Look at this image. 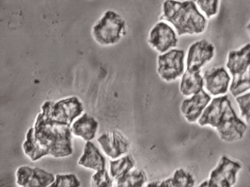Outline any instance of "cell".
Segmentation results:
<instances>
[{
    "instance_id": "cell-22",
    "label": "cell",
    "mask_w": 250,
    "mask_h": 187,
    "mask_svg": "<svg viewBox=\"0 0 250 187\" xmlns=\"http://www.w3.org/2000/svg\"><path fill=\"white\" fill-rule=\"evenodd\" d=\"M196 5L207 18H213L219 11V0H196Z\"/></svg>"
},
{
    "instance_id": "cell-26",
    "label": "cell",
    "mask_w": 250,
    "mask_h": 187,
    "mask_svg": "<svg viewBox=\"0 0 250 187\" xmlns=\"http://www.w3.org/2000/svg\"><path fill=\"white\" fill-rule=\"evenodd\" d=\"M247 30H248V32L249 33L250 35V22L248 23V25H247Z\"/></svg>"
},
{
    "instance_id": "cell-1",
    "label": "cell",
    "mask_w": 250,
    "mask_h": 187,
    "mask_svg": "<svg viewBox=\"0 0 250 187\" xmlns=\"http://www.w3.org/2000/svg\"><path fill=\"white\" fill-rule=\"evenodd\" d=\"M71 127L50 119L43 112L38 113L34 127L29 128L22 144L24 154L36 162L46 156L63 158L73 154Z\"/></svg>"
},
{
    "instance_id": "cell-2",
    "label": "cell",
    "mask_w": 250,
    "mask_h": 187,
    "mask_svg": "<svg viewBox=\"0 0 250 187\" xmlns=\"http://www.w3.org/2000/svg\"><path fill=\"white\" fill-rule=\"evenodd\" d=\"M197 123L200 126L214 128L219 138L228 143L241 140L248 130L246 123L237 116L225 95L211 99Z\"/></svg>"
},
{
    "instance_id": "cell-7",
    "label": "cell",
    "mask_w": 250,
    "mask_h": 187,
    "mask_svg": "<svg viewBox=\"0 0 250 187\" xmlns=\"http://www.w3.org/2000/svg\"><path fill=\"white\" fill-rule=\"evenodd\" d=\"M185 53L179 49H171L157 58V73L165 82H172L182 78L185 72Z\"/></svg>"
},
{
    "instance_id": "cell-12",
    "label": "cell",
    "mask_w": 250,
    "mask_h": 187,
    "mask_svg": "<svg viewBox=\"0 0 250 187\" xmlns=\"http://www.w3.org/2000/svg\"><path fill=\"white\" fill-rule=\"evenodd\" d=\"M97 141L104 154L112 159H119L126 154L131 147L128 139L120 131L115 130L103 133Z\"/></svg>"
},
{
    "instance_id": "cell-3",
    "label": "cell",
    "mask_w": 250,
    "mask_h": 187,
    "mask_svg": "<svg viewBox=\"0 0 250 187\" xmlns=\"http://www.w3.org/2000/svg\"><path fill=\"white\" fill-rule=\"evenodd\" d=\"M160 20L169 22L179 36L199 35L206 30V17L192 0H165Z\"/></svg>"
},
{
    "instance_id": "cell-25",
    "label": "cell",
    "mask_w": 250,
    "mask_h": 187,
    "mask_svg": "<svg viewBox=\"0 0 250 187\" xmlns=\"http://www.w3.org/2000/svg\"><path fill=\"white\" fill-rule=\"evenodd\" d=\"M240 115L246 124L250 125V92L236 97Z\"/></svg>"
},
{
    "instance_id": "cell-18",
    "label": "cell",
    "mask_w": 250,
    "mask_h": 187,
    "mask_svg": "<svg viewBox=\"0 0 250 187\" xmlns=\"http://www.w3.org/2000/svg\"><path fill=\"white\" fill-rule=\"evenodd\" d=\"M196 181L194 176L183 168H179L174 171L171 177L161 181L154 182L147 185V187H193Z\"/></svg>"
},
{
    "instance_id": "cell-9",
    "label": "cell",
    "mask_w": 250,
    "mask_h": 187,
    "mask_svg": "<svg viewBox=\"0 0 250 187\" xmlns=\"http://www.w3.org/2000/svg\"><path fill=\"white\" fill-rule=\"evenodd\" d=\"M215 55L214 44L207 40H201L191 44L187 50L186 69L201 70L205 65L212 61Z\"/></svg>"
},
{
    "instance_id": "cell-27",
    "label": "cell",
    "mask_w": 250,
    "mask_h": 187,
    "mask_svg": "<svg viewBox=\"0 0 250 187\" xmlns=\"http://www.w3.org/2000/svg\"><path fill=\"white\" fill-rule=\"evenodd\" d=\"M179 1H182V0H179ZM182 1H184V0H182Z\"/></svg>"
},
{
    "instance_id": "cell-23",
    "label": "cell",
    "mask_w": 250,
    "mask_h": 187,
    "mask_svg": "<svg viewBox=\"0 0 250 187\" xmlns=\"http://www.w3.org/2000/svg\"><path fill=\"white\" fill-rule=\"evenodd\" d=\"M114 180L105 168L96 171L91 178V186L93 187H111Z\"/></svg>"
},
{
    "instance_id": "cell-10",
    "label": "cell",
    "mask_w": 250,
    "mask_h": 187,
    "mask_svg": "<svg viewBox=\"0 0 250 187\" xmlns=\"http://www.w3.org/2000/svg\"><path fill=\"white\" fill-rule=\"evenodd\" d=\"M55 180L54 174L37 167L22 166L16 171V184L20 187H50Z\"/></svg>"
},
{
    "instance_id": "cell-11",
    "label": "cell",
    "mask_w": 250,
    "mask_h": 187,
    "mask_svg": "<svg viewBox=\"0 0 250 187\" xmlns=\"http://www.w3.org/2000/svg\"><path fill=\"white\" fill-rule=\"evenodd\" d=\"M204 88L211 96H224L229 90L231 76L224 67H213L204 73Z\"/></svg>"
},
{
    "instance_id": "cell-16",
    "label": "cell",
    "mask_w": 250,
    "mask_h": 187,
    "mask_svg": "<svg viewBox=\"0 0 250 187\" xmlns=\"http://www.w3.org/2000/svg\"><path fill=\"white\" fill-rule=\"evenodd\" d=\"M204 85L203 75L201 74V70L186 69L181 79L179 90L182 96L190 97L204 90Z\"/></svg>"
},
{
    "instance_id": "cell-24",
    "label": "cell",
    "mask_w": 250,
    "mask_h": 187,
    "mask_svg": "<svg viewBox=\"0 0 250 187\" xmlns=\"http://www.w3.org/2000/svg\"><path fill=\"white\" fill-rule=\"evenodd\" d=\"M81 182L75 174H57L55 182L50 187H78Z\"/></svg>"
},
{
    "instance_id": "cell-15",
    "label": "cell",
    "mask_w": 250,
    "mask_h": 187,
    "mask_svg": "<svg viewBox=\"0 0 250 187\" xmlns=\"http://www.w3.org/2000/svg\"><path fill=\"white\" fill-rule=\"evenodd\" d=\"M98 128L96 119L88 113H84L72 124L71 131L74 136L81 138L85 142H90L96 136Z\"/></svg>"
},
{
    "instance_id": "cell-5",
    "label": "cell",
    "mask_w": 250,
    "mask_h": 187,
    "mask_svg": "<svg viewBox=\"0 0 250 187\" xmlns=\"http://www.w3.org/2000/svg\"><path fill=\"white\" fill-rule=\"evenodd\" d=\"M41 109L52 120L71 127L75 119L83 113L84 107L80 99L73 96L57 102L45 101Z\"/></svg>"
},
{
    "instance_id": "cell-4",
    "label": "cell",
    "mask_w": 250,
    "mask_h": 187,
    "mask_svg": "<svg viewBox=\"0 0 250 187\" xmlns=\"http://www.w3.org/2000/svg\"><path fill=\"white\" fill-rule=\"evenodd\" d=\"M126 33V22L117 12L106 10L92 27L94 41L102 46L119 43Z\"/></svg>"
},
{
    "instance_id": "cell-17",
    "label": "cell",
    "mask_w": 250,
    "mask_h": 187,
    "mask_svg": "<svg viewBox=\"0 0 250 187\" xmlns=\"http://www.w3.org/2000/svg\"><path fill=\"white\" fill-rule=\"evenodd\" d=\"M78 165L86 168L99 171L105 168L106 162L99 149L90 141L85 144L83 154L80 158Z\"/></svg>"
},
{
    "instance_id": "cell-14",
    "label": "cell",
    "mask_w": 250,
    "mask_h": 187,
    "mask_svg": "<svg viewBox=\"0 0 250 187\" xmlns=\"http://www.w3.org/2000/svg\"><path fill=\"white\" fill-rule=\"evenodd\" d=\"M250 66V44H246L237 50L229 53L226 67L231 77L245 73Z\"/></svg>"
},
{
    "instance_id": "cell-19",
    "label": "cell",
    "mask_w": 250,
    "mask_h": 187,
    "mask_svg": "<svg viewBox=\"0 0 250 187\" xmlns=\"http://www.w3.org/2000/svg\"><path fill=\"white\" fill-rule=\"evenodd\" d=\"M136 162L131 155H126L119 159L110 161V175L114 181L125 175L134 168Z\"/></svg>"
},
{
    "instance_id": "cell-6",
    "label": "cell",
    "mask_w": 250,
    "mask_h": 187,
    "mask_svg": "<svg viewBox=\"0 0 250 187\" xmlns=\"http://www.w3.org/2000/svg\"><path fill=\"white\" fill-rule=\"evenodd\" d=\"M242 165L222 156L217 166L210 172L207 180L202 182L201 187H231L237 182V176L242 169Z\"/></svg>"
},
{
    "instance_id": "cell-20",
    "label": "cell",
    "mask_w": 250,
    "mask_h": 187,
    "mask_svg": "<svg viewBox=\"0 0 250 187\" xmlns=\"http://www.w3.org/2000/svg\"><path fill=\"white\" fill-rule=\"evenodd\" d=\"M146 174L142 169L136 168L132 169L123 176L119 180L116 181V187H142L146 183Z\"/></svg>"
},
{
    "instance_id": "cell-8",
    "label": "cell",
    "mask_w": 250,
    "mask_h": 187,
    "mask_svg": "<svg viewBox=\"0 0 250 187\" xmlns=\"http://www.w3.org/2000/svg\"><path fill=\"white\" fill-rule=\"evenodd\" d=\"M177 35L172 26L161 21L156 23L150 30L148 42L153 50L163 54L177 46Z\"/></svg>"
},
{
    "instance_id": "cell-21",
    "label": "cell",
    "mask_w": 250,
    "mask_h": 187,
    "mask_svg": "<svg viewBox=\"0 0 250 187\" xmlns=\"http://www.w3.org/2000/svg\"><path fill=\"white\" fill-rule=\"evenodd\" d=\"M250 90V66L245 73L235 78H232L229 90L234 98L246 93Z\"/></svg>"
},
{
    "instance_id": "cell-13",
    "label": "cell",
    "mask_w": 250,
    "mask_h": 187,
    "mask_svg": "<svg viewBox=\"0 0 250 187\" xmlns=\"http://www.w3.org/2000/svg\"><path fill=\"white\" fill-rule=\"evenodd\" d=\"M211 99V95L206 90H202L188 99L184 100L181 104L180 110L186 121L191 124L197 122Z\"/></svg>"
}]
</instances>
